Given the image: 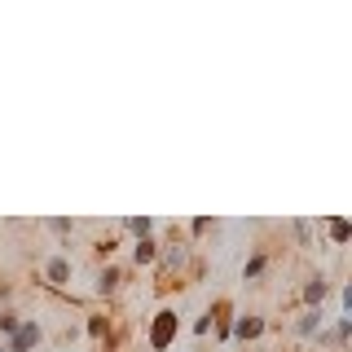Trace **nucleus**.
<instances>
[{
    "instance_id": "2eb2a0df",
    "label": "nucleus",
    "mask_w": 352,
    "mask_h": 352,
    "mask_svg": "<svg viewBox=\"0 0 352 352\" xmlns=\"http://www.w3.org/2000/svg\"><path fill=\"white\" fill-rule=\"evenodd\" d=\"M18 322H22V317L14 313V308H0V335H5V339H9V335L18 330Z\"/></svg>"
},
{
    "instance_id": "dca6fc26",
    "label": "nucleus",
    "mask_w": 352,
    "mask_h": 352,
    "mask_svg": "<svg viewBox=\"0 0 352 352\" xmlns=\"http://www.w3.org/2000/svg\"><path fill=\"white\" fill-rule=\"evenodd\" d=\"M115 247H119L115 238H102V242H97V256H102V260H110V256H115Z\"/></svg>"
},
{
    "instance_id": "6ab92c4d",
    "label": "nucleus",
    "mask_w": 352,
    "mask_h": 352,
    "mask_svg": "<svg viewBox=\"0 0 352 352\" xmlns=\"http://www.w3.org/2000/svg\"><path fill=\"white\" fill-rule=\"evenodd\" d=\"M194 335H212V317H207V313L194 322Z\"/></svg>"
},
{
    "instance_id": "20e7f679",
    "label": "nucleus",
    "mask_w": 352,
    "mask_h": 352,
    "mask_svg": "<svg viewBox=\"0 0 352 352\" xmlns=\"http://www.w3.org/2000/svg\"><path fill=\"white\" fill-rule=\"evenodd\" d=\"M207 317H212V330H216V339L225 344V339L234 335V304H229V300H216L212 308H207Z\"/></svg>"
},
{
    "instance_id": "423d86ee",
    "label": "nucleus",
    "mask_w": 352,
    "mask_h": 352,
    "mask_svg": "<svg viewBox=\"0 0 352 352\" xmlns=\"http://www.w3.org/2000/svg\"><path fill=\"white\" fill-rule=\"evenodd\" d=\"M119 286H124V269H119V264H106V269L97 273V295L110 300V295H119Z\"/></svg>"
},
{
    "instance_id": "f8f14e48",
    "label": "nucleus",
    "mask_w": 352,
    "mask_h": 352,
    "mask_svg": "<svg viewBox=\"0 0 352 352\" xmlns=\"http://www.w3.org/2000/svg\"><path fill=\"white\" fill-rule=\"evenodd\" d=\"M124 229L132 238H154V220L150 216H132V220H124Z\"/></svg>"
},
{
    "instance_id": "4468645a",
    "label": "nucleus",
    "mask_w": 352,
    "mask_h": 352,
    "mask_svg": "<svg viewBox=\"0 0 352 352\" xmlns=\"http://www.w3.org/2000/svg\"><path fill=\"white\" fill-rule=\"evenodd\" d=\"M291 234H295L300 247H313V225H308V220H291Z\"/></svg>"
},
{
    "instance_id": "9d476101",
    "label": "nucleus",
    "mask_w": 352,
    "mask_h": 352,
    "mask_svg": "<svg viewBox=\"0 0 352 352\" xmlns=\"http://www.w3.org/2000/svg\"><path fill=\"white\" fill-rule=\"evenodd\" d=\"M132 260H137V264H154V260H159V242H154V238H137V242H132Z\"/></svg>"
},
{
    "instance_id": "39448f33",
    "label": "nucleus",
    "mask_w": 352,
    "mask_h": 352,
    "mask_svg": "<svg viewBox=\"0 0 352 352\" xmlns=\"http://www.w3.org/2000/svg\"><path fill=\"white\" fill-rule=\"evenodd\" d=\"M71 273H75V264H71V256H53L49 264H44V282L49 286H71Z\"/></svg>"
},
{
    "instance_id": "6e6552de",
    "label": "nucleus",
    "mask_w": 352,
    "mask_h": 352,
    "mask_svg": "<svg viewBox=\"0 0 352 352\" xmlns=\"http://www.w3.org/2000/svg\"><path fill=\"white\" fill-rule=\"evenodd\" d=\"M326 295H330V282H326V278H308V282H304V304H308V308H322Z\"/></svg>"
},
{
    "instance_id": "f03ea898",
    "label": "nucleus",
    "mask_w": 352,
    "mask_h": 352,
    "mask_svg": "<svg viewBox=\"0 0 352 352\" xmlns=\"http://www.w3.org/2000/svg\"><path fill=\"white\" fill-rule=\"evenodd\" d=\"M40 344H44V330H40V322L22 317V322H18V330L9 335V348H5V352H36Z\"/></svg>"
},
{
    "instance_id": "f257e3e1",
    "label": "nucleus",
    "mask_w": 352,
    "mask_h": 352,
    "mask_svg": "<svg viewBox=\"0 0 352 352\" xmlns=\"http://www.w3.org/2000/svg\"><path fill=\"white\" fill-rule=\"evenodd\" d=\"M176 335H181V317H176V308H159L150 322V335H146V348L150 352H168L176 344Z\"/></svg>"
},
{
    "instance_id": "1a4fd4ad",
    "label": "nucleus",
    "mask_w": 352,
    "mask_h": 352,
    "mask_svg": "<svg viewBox=\"0 0 352 352\" xmlns=\"http://www.w3.org/2000/svg\"><path fill=\"white\" fill-rule=\"evenodd\" d=\"M326 234H330V242H335V247H348V238H352V225L344 216H330L326 220Z\"/></svg>"
},
{
    "instance_id": "f3484780",
    "label": "nucleus",
    "mask_w": 352,
    "mask_h": 352,
    "mask_svg": "<svg viewBox=\"0 0 352 352\" xmlns=\"http://www.w3.org/2000/svg\"><path fill=\"white\" fill-rule=\"evenodd\" d=\"M207 229H212V220H207V216H198V220H190V234H194V238H203Z\"/></svg>"
},
{
    "instance_id": "7ed1b4c3",
    "label": "nucleus",
    "mask_w": 352,
    "mask_h": 352,
    "mask_svg": "<svg viewBox=\"0 0 352 352\" xmlns=\"http://www.w3.org/2000/svg\"><path fill=\"white\" fill-rule=\"evenodd\" d=\"M264 330H269V322H264L260 313H242V317H234V335H229V339H238V344H256V339H264Z\"/></svg>"
},
{
    "instance_id": "ddd939ff",
    "label": "nucleus",
    "mask_w": 352,
    "mask_h": 352,
    "mask_svg": "<svg viewBox=\"0 0 352 352\" xmlns=\"http://www.w3.org/2000/svg\"><path fill=\"white\" fill-rule=\"evenodd\" d=\"M88 335H93V339H106V344H110V317H106V313H93V317H88Z\"/></svg>"
},
{
    "instance_id": "0eeeda50",
    "label": "nucleus",
    "mask_w": 352,
    "mask_h": 352,
    "mask_svg": "<svg viewBox=\"0 0 352 352\" xmlns=\"http://www.w3.org/2000/svg\"><path fill=\"white\" fill-rule=\"evenodd\" d=\"M322 322H326V313H322V308H304V317L295 322V335H300V339L322 335Z\"/></svg>"
},
{
    "instance_id": "a211bd4d",
    "label": "nucleus",
    "mask_w": 352,
    "mask_h": 352,
    "mask_svg": "<svg viewBox=\"0 0 352 352\" xmlns=\"http://www.w3.org/2000/svg\"><path fill=\"white\" fill-rule=\"evenodd\" d=\"M44 225H49L53 234H75V225H71V220H44Z\"/></svg>"
},
{
    "instance_id": "9b49d317",
    "label": "nucleus",
    "mask_w": 352,
    "mask_h": 352,
    "mask_svg": "<svg viewBox=\"0 0 352 352\" xmlns=\"http://www.w3.org/2000/svg\"><path fill=\"white\" fill-rule=\"evenodd\" d=\"M264 269H269V251H264V247H260V251H256V256H251L247 264H242V282H256V278H260V273H264Z\"/></svg>"
}]
</instances>
